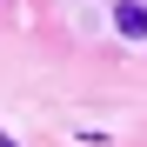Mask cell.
I'll list each match as a JSON object with an SVG mask.
<instances>
[{"label":"cell","instance_id":"6da1fadb","mask_svg":"<svg viewBox=\"0 0 147 147\" xmlns=\"http://www.w3.org/2000/svg\"><path fill=\"white\" fill-rule=\"evenodd\" d=\"M114 27L127 40H147V7H140V0H120V7H114Z\"/></svg>","mask_w":147,"mask_h":147}]
</instances>
